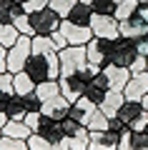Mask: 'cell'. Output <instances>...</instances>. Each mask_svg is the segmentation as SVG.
Instances as JSON below:
<instances>
[{"label":"cell","instance_id":"1","mask_svg":"<svg viewBox=\"0 0 148 150\" xmlns=\"http://www.w3.org/2000/svg\"><path fill=\"white\" fill-rule=\"evenodd\" d=\"M25 73L35 85L48 80H58L60 78V60H58V50H55L53 40L48 35H35L33 38V50L28 58Z\"/></svg>","mask_w":148,"mask_h":150},{"label":"cell","instance_id":"2","mask_svg":"<svg viewBox=\"0 0 148 150\" xmlns=\"http://www.w3.org/2000/svg\"><path fill=\"white\" fill-rule=\"evenodd\" d=\"M58 60H60V75L80 73V70H85L90 65L85 45H68V48L58 50Z\"/></svg>","mask_w":148,"mask_h":150},{"label":"cell","instance_id":"3","mask_svg":"<svg viewBox=\"0 0 148 150\" xmlns=\"http://www.w3.org/2000/svg\"><path fill=\"white\" fill-rule=\"evenodd\" d=\"M28 18H30V25H33V30H35V35H48V38L53 35L55 30H60V23H63V18H60L50 5H45L43 10L28 13Z\"/></svg>","mask_w":148,"mask_h":150},{"label":"cell","instance_id":"4","mask_svg":"<svg viewBox=\"0 0 148 150\" xmlns=\"http://www.w3.org/2000/svg\"><path fill=\"white\" fill-rule=\"evenodd\" d=\"M30 50H33V38L28 35H20L15 40V45L8 48V73H20L25 70L28 65V58H30Z\"/></svg>","mask_w":148,"mask_h":150},{"label":"cell","instance_id":"5","mask_svg":"<svg viewBox=\"0 0 148 150\" xmlns=\"http://www.w3.org/2000/svg\"><path fill=\"white\" fill-rule=\"evenodd\" d=\"M118 118L128 125L131 130H146L148 125V110L143 108L141 100H126L118 110Z\"/></svg>","mask_w":148,"mask_h":150},{"label":"cell","instance_id":"6","mask_svg":"<svg viewBox=\"0 0 148 150\" xmlns=\"http://www.w3.org/2000/svg\"><path fill=\"white\" fill-rule=\"evenodd\" d=\"M138 58L136 50V40H128V38H116L113 40V50L111 58H108V65H121V68H131Z\"/></svg>","mask_w":148,"mask_h":150},{"label":"cell","instance_id":"7","mask_svg":"<svg viewBox=\"0 0 148 150\" xmlns=\"http://www.w3.org/2000/svg\"><path fill=\"white\" fill-rule=\"evenodd\" d=\"M90 30H93V38L116 40V38H121V23H118L113 15H95V13H93Z\"/></svg>","mask_w":148,"mask_h":150},{"label":"cell","instance_id":"8","mask_svg":"<svg viewBox=\"0 0 148 150\" xmlns=\"http://www.w3.org/2000/svg\"><path fill=\"white\" fill-rule=\"evenodd\" d=\"M33 135H40L48 143H65V130L60 125V120L50 118V115H43V112H40V120H38V128Z\"/></svg>","mask_w":148,"mask_h":150},{"label":"cell","instance_id":"9","mask_svg":"<svg viewBox=\"0 0 148 150\" xmlns=\"http://www.w3.org/2000/svg\"><path fill=\"white\" fill-rule=\"evenodd\" d=\"M113 50V40H106V38H93L88 45H85V53H88V63L98 65V68H106L108 58H111Z\"/></svg>","mask_w":148,"mask_h":150},{"label":"cell","instance_id":"10","mask_svg":"<svg viewBox=\"0 0 148 150\" xmlns=\"http://www.w3.org/2000/svg\"><path fill=\"white\" fill-rule=\"evenodd\" d=\"M60 33H63V38H65L68 45H88L90 40H93V30H90V28L73 25V23H68L65 18H63V23H60Z\"/></svg>","mask_w":148,"mask_h":150},{"label":"cell","instance_id":"11","mask_svg":"<svg viewBox=\"0 0 148 150\" xmlns=\"http://www.w3.org/2000/svg\"><path fill=\"white\" fill-rule=\"evenodd\" d=\"M126 100H143V95H148V70L143 73H131V80L123 88Z\"/></svg>","mask_w":148,"mask_h":150},{"label":"cell","instance_id":"12","mask_svg":"<svg viewBox=\"0 0 148 150\" xmlns=\"http://www.w3.org/2000/svg\"><path fill=\"white\" fill-rule=\"evenodd\" d=\"M148 35V23L143 20L141 15H131L126 20H121V38H128V40H138V38Z\"/></svg>","mask_w":148,"mask_h":150},{"label":"cell","instance_id":"13","mask_svg":"<svg viewBox=\"0 0 148 150\" xmlns=\"http://www.w3.org/2000/svg\"><path fill=\"white\" fill-rule=\"evenodd\" d=\"M121 138H116L108 130H93L88 135V150H118Z\"/></svg>","mask_w":148,"mask_h":150},{"label":"cell","instance_id":"14","mask_svg":"<svg viewBox=\"0 0 148 150\" xmlns=\"http://www.w3.org/2000/svg\"><path fill=\"white\" fill-rule=\"evenodd\" d=\"M118 150H148V133L146 130H128L118 143Z\"/></svg>","mask_w":148,"mask_h":150},{"label":"cell","instance_id":"15","mask_svg":"<svg viewBox=\"0 0 148 150\" xmlns=\"http://www.w3.org/2000/svg\"><path fill=\"white\" fill-rule=\"evenodd\" d=\"M103 73L108 75L111 90H121V93H123V88H126L128 80H131V70H128V68H121V65H106Z\"/></svg>","mask_w":148,"mask_h":150},{"label":"cell","instance_id":"16","mask_svg":"<svg viewBox=\"0 0 148 150\" xmlns=\"http://www.w3.org/2000/svg\"><path fill=\"white\" fill-rule=\"evenodd\" d=\"M65 20H68V23H73V25L90 28V20H93V8H90V5H85V3H75V5L68 10Z\"/></svg>","mask_w":148,"mask_h":150},{"label":"cell","instance_id":"17","mask_svg":"<svg viewBox=\"0 0 148 150\" xmlns=\"http://www.w3.org/2000/svg\"><path fill=\"white\" fill-rule=\"evenodd\" d=\"M68 108H70V103L65 100L63 95H55V98H50V100H45L43 103V115H50V118H55V120H63L65 115H68Z\"/></svg>","mask_w":148,"mask_h":150},{"label":"cell","instance_id":"18","mask_svg":"<svg viewBox=\"0 0 148 150\" xmlns=\"http://www.w3.org/2000/svg\"><path fill=\"white\" fill-rule=\"evenodd\" d=\"M123 103H126V95H123L121 90H108L106 100L98 105V110H101L106 118H113V115H118V110H121Z\"/></svg>","mask_w":148,"mask_h":150},{"label":"cell","instance_id":"19","mask_svg":"<svg viewBox=\"0 0 148 150\" xmlns=\"http://www.w3.org/2000/svg\"><path fill=\"white\" fill-rule=\"evenodd\" d=\"M25 13V8L13 3V0H0V23L3 25H15V20Z\"/></svg>","mask_w":148,"mask_h":150},{"label":"cell","instance_id":"20","mask_svg":"<svg viewBox=\"0 0 148 150\" xmlns=\"http://www.w3.org/2000/svg\"><path fill=\"white\" fill-rule=\"evenodd\" d=\"M3 135L5 138H15V140H28L33 135V130L25 125V120H8L3 125Z\"/></svg>","mask_w":148,"mask_h":150},{"label":"cell","instance_id":"21","mask_svg":"<svg viewBox=\"0 0 148 150\" xmlns=\"http://www.w3.org/2000/svg\"><path fill=\"white\" fill-rule=\"evenodd\" d=\"M13 93L15 95H28V93H35V83L28 78V73L25 70H20V73H15L13 75Z\"/></svg>","mask_w":148,"mask_h":150},{"label":"cell","instance_id":"22","mask_svg":"<svg viewBox=\"0 0 148 150\" xmlns=\"http://www.w3.org/2000/svg\"><path fill=\"white\" fill-rule=\"evenodd\" d=\"M60 125H63V130H65V138H78V135H88L90 130L85 128L80 120H75V118H68L65 115L63 120H60Z\"/></svg>","mask_w":148,"mask_h":150},{"label":"cell","instance_id":"23","mask_svg":"<svg viewBox=\"0 0 148 150\" xmlns=\"http://www.w3.org/2000/svg\"><path fill=\"white\" fill-rule=\"evenodd\" d=\"M28 150H68V143H48L40 135L28 138Z\"/></svg>","mask_w":148,"mask_h":150},{"label":"cell","instance_id":"24","mask_svg":"<svg viewBox=\"0 0 148 150\" xmlns=\"http://www.w3.org/2000/svg\"><path fill=\"white\" fill-rule=\"evenodd\" d=\"M35 95L40 98L43 103L50 100V98H55V95H60V85H58V80H48V83L35 85Z\"/></svg>","mask_w":148,"mask_h":150},{"label":"cell","instance_id":"25","mask_svg":"<svg viewBox=\"0 0 148 150\" xmlns=\"http://www.w3.org/2000/svg\"><path fill=\"white\" fill-rule=\"evenodd\" d=\"M5 115H8V120H23L25 118V108H23V98L20 95L10 98V103H8V108H5Z\"/></svg>","mask_w":148,"mask_h":150},{"label":"cell","instance_id":"26","mask_svg":"<svg viewBox=\"0 0 148 150\" xmlns=\"http://www.w3.org/2000/svg\"><path fill=\"white\" fill-rule=\"evenodd\" d=\"M136 10H138V0H123V3H118V8H116V13H113V18L121 23V20H126V18L136 15Z\"/></svg>","mask_w":148,"mask_h":150},{"label":"cell","instance_id":"27","mask_svg":"<svg viewBox=\"0 0 148 150\" xmlns=\"http://www.w3.org/2000/svg\"><path fill=\"white\" fill-rule=\"evenodd\" d=\"M18 38H20V33H18L15 25H3V23H0V45H3V48L15 45Z\"/></svg>","mask_w":148,"mask_h":150},{"label":"cell","instance_id":"28","mask_svg":"<svg viewBox=\"0 0 148 150\" xmlns=\"http://www.w3.org/2000/svg\"><path fill=\"white\" fill-rule=\"evenodd\" d=\"M106 125H108V118L98 110V108H95V110L88 115V120H85V128H88L90 133H93V130H106Z\"/></svg>","mask_w":148,"mask_h":150},{"label":"cell","instance_id":"29","mask_svg":"<svg viewBox=\"0 0 148 150\" xmlns=\"http://www.w3.org/2000/svg\"><path fill=\"white\" fill-rule=\"evenodd\" d=\"M83 95L88 98V103H93V105L98 108L103 100H106L108 90H103V88H98V85H93V83H88V85H85V93H83Z\"/></svg>","mask_w":148,"mask_h":150},{"label":"cell","instance_id":"30","mask_svg":"<svg viewBox=\"0 0 148 150\" xmlns=\"http://www.w3.org/2000/svg\"><path fill=\"white\" fill-rule=\"evenodd\" d=\"M90 8H93L95 15H113L118 3L116 0H90Z\"/></svg>","mask_w":148,"mask_h":150},{"label":"cell","instance_id":"31","mask_svg":"<svg viewBox=\"0 0 148 150\" xmlns=\"http://www.w3.org/2000/svg\"><path fill=\"white\" fill-rule=\"evenodd\" d=\"M106 130H108V133H113L116 138H123V135H126L131 128H128V125L123 123V120L118 118V115H113V118H108V125H106Z\"/></svg>","mask_w":148,"mask_h":150},{"label":"cell","instance_id":"32","mask_svg":"<svg viewBox=\"0 0 148 150\" xmlns=\"http://www.w3.org/2000/svg\"><path fill=\"white\" fill-rule=\"evenodd\" d=\"M23 108H25V112H40L43 110V100L35 93H28V95H23Z\"/></svg>","mask_w":148,"mask_h":150},{"label":"cell","instance_id":"33","mask_svg":"<svg viewBox=\"0 0 148 150\" xmlns=\"http://www.w3.org/2000/svg\"><path fill=\"white\" fill-rule=\"evenodd\" d=\"M0 150H28V140H15V138H0Z\"/></svg>","mask_w":148,"mask_h":150},{"label":"cell","instance_id":"34","mask_svg":"<svg viewBox=\"0 0 148 150\" xmlns=\"http://www.w3.org/2000/svg\"><path fill=\"white\" fill-rule=\"evenodd\" d=\"M15 28H18V33H20V35L35 38V30H33V25H30V18H28V13H23V15L15 20Z\"/></svg>","mask_w":148,"mask_h":150},{"label":"cell","instance_id":"35","mask_svg":"<svg viewBox=\"0 0 148 150\" xmlns=\"http://www.w3.org/2000/svg\"><path fill=\"white\" fill-rule=\"evenodd\" d=\"M75 3H78V0H50L48 5L53 8V10L58 13L60 18H65V15H68V10H70V8L75 5Z\"/></svg>","mask_w":148,"mask_h":150},{"label":"cell","instance_id":"36","mask_svg":"<svg viewBox=\"0 0 148 150\" xmlns=\"http://www.w3.org/2000/svg\"><path fill=\"white\" fill-rule=\"evenodd\" d=\"M90 135V133H88ZM88 135H78V138H65L68 150H88Z\"/></svg>","mask_w":148,"mask_h":150},{"label":"cell","instance_id":"37","mask_svg":"<svg viewBox=\"0 0 148 150\" xmlns=\"http://www.w3.org/2000/svg\"><path fill=\"white\" fill-rule=\"evenodd\" d=\"M0 90H5V93H13V73H0ZM15 95V93H13Z\"/></svg>","mask_w":148,"mask_h":150},{"label":"cell","instance_id":"38","mask_svg":"<svg viewBox=\"0 0 148 150\" xmlns=\"http://www.w3.org/2000/svg\"><path fill=\"white\" fill-rule=\"evenodd\" d=\"M48 3H50V0H28L23 8H25V13H33V10H43Z\"/></svg>","mask_w":148,"mask_h":150},{"label":"cell","instance_id":"39","mask_svg":"<svg viewBox=\"0 0 148 150\" xmlns=\"http://www.w3.org/2000/svg\"><path fill=\"white\" fill-rule=\"evenodd\" d=\"M23 120H25V125L33 130V133H35V128H38V120H40V112H25V118H23Z\"/></svg>","mask_w":148,"mask_h":150},{"label":"cell","instance_id":"40","mask_svg":"<svg viewBox=\"0 0 148 150\" xmlns=\"http://www.w3.org/2000/svg\"><path fill=\"white\" fill-rule=\"evenodd\" d=\"M50 40H53L55 50H63V48H68V43H65V38H63V33H60V30H55L53 35H50Z\"/></svg>","mask_w":148,"mask_h":150},{"label":"cell","instance_id":"41","mask_svg":"<svg viewBox=\"0 0 148 150\" xmlns=\"http://www.w3.org/2000/svg\"><path fill=\"white\" fill-rule=\"evenodd\" d=\"M136 50H138V55L148 58V35H146V38H138V40H136Z\"/></svg>","mask_w":148,"mask_h":150},{"label":"cell","instance_id":"42","mask_svg":"<svg viewBox=\"0 0 148 150\" xmlns=\"http://www.w3.org/2000/svg\"><path fill=\"white\" fill-rule=\"evenodd\" d=\"M8 70V48L0 45V73H5Z\"/></svg>","mask_w":148,"mask_h":150},{"label":"cell","instance_id":"43","mask_svg":"<svg viewBox=\"0 0 148 150\" xmlns=\"http://www.w3.org/2000/svg\"><path fill=\"white\" fill-rule=\"evenodd\" d=\"M10 98H13V93L0 90V112H5V108H8V103H10Z\"/></svg>","mask_w":148,"mask_h":150},{"label":"cell","instance_id":"44","mask_svg":"<svg viewBox=\"0 0 148 150\" xmlns=\"http://www.w3.org/2000/svg\"><path fill=\"white\" fill-rule=\"evenodd\" d=\"M136 13H138V15H141L143 20L148 23V5H141V3H138V10H136Z\"/></svg>","mask_w":148,"mask_h":150},{"label":"cell","instance_id":"45","mask_svg":"<svg viewBox=\"0 0 148 150\" xmlns=\"http://www.w3.org/2000/svg\"><path fill=\"white\" fill-rule=\"evenodd\" d=\"M8 123V115H5V112H0V133H3V125H5Z\"/></svg>","mask_w":148,"mask_h":150},{"label":"cell","instance_id":"46","mask_svg":"<svg viewBox=\"0 0 148 150\" xmlns=\"http://www.w3.org/2000/svg\"><path fill=\"white\" fill-rule=\"evenodd\" d=\"M141 103H143V108L148 110V95H143V100H141Z\"/></svg>","mask_w":148,"mask_h":150},{"label":"cell","instance_id":"47","mask_svg":"<svg viewBox=\"0 0 148 150\" xmlns=\"http://www.w3.org/2000/svg\"><path fill=\"white\" fill-rule=\"evenodd\" d=\"M13 3H18V5H25V3H28V0H13Z\"/></svg>","mask_w":148,"mask_h":150},{"label":"cell","instance_id":"48","mask_svg":"<svg viewBox=\"0 0 148 150\" xmlns=\"http://www.w3.org/2000/svg\"><path fill=\"white\" fill-rule=\"evenodd\" d=\"M138 3H141V5H148V0H138Z\"/></svg>","mask_w":148,"mask_h":150},{"label":"cell","instance_id":"49","mask_svg":"<svg viewBox=\"0 0 148 150\" xmlns=\"http://www.w3.org/2000/svg\"><path fill=\"white\" fill-rule=\"evenodd\" d=\"M78 3H85V5H90V0H78Z\"/></svg>","mask_w":148,"mask_h":150},{"label":"cell","instance_id":"50","mask_svg":"<svg viewBox=\"0 0 148 150\" xmlns=\"http://www.w3.org/2000/svg\"><path fill=\"white\" fill-rule=\"evenodd\" d=\"M116 3H123V0H116Z\"/></svg>","mask_w":148,"mask_h":150},{"label":"cell","instance_id":"51","mask_svg":"<svg viewBox=\"0 0 148 150\" xmlns=\"http://www.w3.org/2000/svg\"><path fill=\"white\" fill-rule=\"evenodd\" d=\"M146 133H148V125H146Z\"/></svg>","mask_w":148,"mask_h":150},{"label":"cell","instance_id":"52","mask_svg":"<svg viewBox=\"0 0 148 150\" xmlns=\"http://www.w3.org/2000/svg\"><path fill=\"white\" fill-rule=\"evenodd\" d=\"M146 60H148V58H146Z\"/></svg>","mask_w":148,"mask_h":150}]
</instances>
